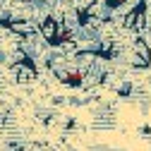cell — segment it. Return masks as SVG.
I'll list each match as a JSON object with an SVG mask.
<instances>
[{
  "instance_id": "obj_1",
  "label": "cell",
  "mask_w": 151,
  "mask_h": 151,
  "mask_svg": "<svg viewBox=\"0 0 151 151\" xmlns=\"http://www.w3.org/2000/svg\"><path fill=\"white\" fill-rule=\"evenodd\" d=\"M10 72H12L14 82H19V84H29V82H34L39 77V67H36V63L29 60V58H22L19 63H14L10 67Z\"/></svg>"
},
{
  "instance_id": "obj_2",
  "label": "cell",
  "mask_w": 151,
  "mask_h": 151,
  "mask_svg": "<svg viewBox=\"0 0 151 151\" xmlns=\"http://www.w3.org/2000/svg\"><path fill=\"white\" fill-rule=\"evenodd\" d=\"M110 151H122V149H110Z\"/></svg>"
}]
</instances>
